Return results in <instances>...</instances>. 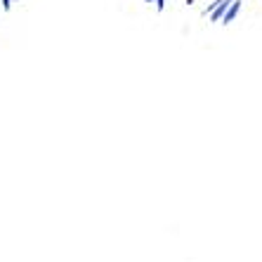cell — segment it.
<instances>
[{
  "label": "cell",
  "mask_w": 262,
  "mask_h": 262,
  "mask_svg": "<svg viewBox=\"0 0 262 262\" xmlns=\"http://www.w3.org/2000/svg\"><path fill=\"white\" fill-rule=\"evenodd\" d=\"M236 12H238V3H234V7H232V10H229V12L225 14V21H227V24H229V21H232L234 17H236Z\"/></svg>",
  "instance_id": "obj_1"
}]
</instances>
